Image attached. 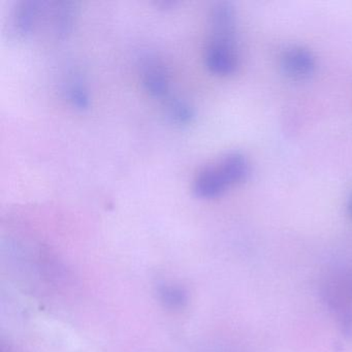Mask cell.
<instances>
[{"label":"cell","mask_w":352,"mask_h":352,"mask_svg":"<svg viewBox=\"0 0 352 352\" xmlns=\"http://www.w3.org/2000/svg\"><path fill=\"white\" fill-rule=\"evenodd\" d=\"M217 164L230 186L244 182L250 174L248 160L240 152L226 154Z\"/></svg>","instance_id":"obj_10"},{"label":"cell","mask_w":352,"mask_h":352,"mask_svg":"<svg viewBox=\"0 0 352 352\" xmlns=\"http://www.w3.org/2000/svg\"><path fill=\"white\" fill-rule=\"evenodd\" d=\"M166 116L177 124L186 125L192 122L195 117V109L186 100L173 96L164 102Z\"/></svg>","instance_id":"obj_11"},{"label":"cell","mask_w":352,"mask_h":352,"mask_svg":"<svg viewBox=\"0 0 352 352\" xmlns=\"http://www.w3.org/2000/svg\"><path fill=\"white\" fill-rule=\"evenodd\" d=\"M348 211H349V214L352 217V197L351 199H349V203H348Z\"/></svg>","instance_id":"obj_14"},{"label":"cell","mask_w":352,"mask_h":352,"mask_svg":"<svg viewBox=\"0 0 352 352\" xmlns=\"http://www.w3.org/2000/svg\"><path fill=\"white\" fill-rule=\"evenodd\" d=\"M160 294H162V300L173 308L182 306L183 302L186 300V296L183 294L182 290L173 286H166L162 288Z\"/></svg>","instance_id":"obj_12"},{"label":"cell","mask_w":352,"mask_h":352,"mask_svg":"<svg viewBox=\"0 0 352 352\" xmlns=\"http://www.w3.org/2000/svg\"><path fill=\"white\" fill-rule=\"evenodd\" d=\"M230 185L217 164H210L199 170L193 180V193L199 199L221 197Z\"/></svg>","instance_id":"obj_6"},{"label":"cell","mask_w":352,"mask_h":352,"mask_svg":"<svg viewBox=\"0 0 352 352\" xmlns=\"http://www.w3.org/2000/svg\"><path fill=\"white\" fill-rule=\"evenodd\" d=\"M51 7V34L63 38L73 32L78 9L71 1H54Z\"/></svg>","instance_id":"obj_9"},{"label":"cell","mask_w":352,"mask_h":352,"mask_svg":"<svg viewBox=\"0 0 352 352\" xmlns=\"http://www.w3.org/2000/svg\"><path fill=\"white\" fill-rule=\"evenodd\" d=\"M204 61L208 71L214 75H232L239 67L236 46L208 43L204 53Z\"/></svg>","instance_id":"obj_5"},{"label":"cell","mask_w":352,"mask_h":352,"mask_svg":"<svg viewBox=\"0 0 352 352\" xmlns=\"http://www.w3.org/2000/svg\"><path fill=\"white\" fill-rule=\"evenodd\" d=\"M142 85L151 98L164 102L172 98L170 73L164 61L155 53L147 52L139 58Z\"/></svg>","instance_id":"obj_3"},{"label":"cell","mask_w":352,"mask_h":352,"mask_svg":"<svg viewBox=\"0 0 352 352\" xmlns=\"http://www.w3.org/2000/svg\"><path fill=\"white\" fill-rule=\"evenodd\" d=\"M320 298L342 335L352 336V294L344 277L327 278L321 282Z\"/></svg>","instance_id":"obj_1"},{"label":"cell","mask_w":352,"mask_h":352,"mask_svg":"<svg viewBox=\"0 0 352 352\" xmlns=\"http://www.w3.org/2000/svg\"><path fill=\"white\" fill-rule=\"evenodd\" d=\"M343 277L352 294V273H347L345 276H343Z\"/></svg>","instance_id":"obj_13"},{"label":"cell","mask_w":352,"mask_h":352,"mask_svg":"<svg viewBox=\"0 0 352 352\" xmlns=\"http://www.w3.org/2000/svg\"><path fill=\"white\" fill-rule=\"evenodd\" d=\"M63 98L72 108L85 111L90 108L91 98L85 80L78 72H71L61 84Z\"/></svg>","instance_id":"obj_8"},{"label":"cell","mask_w":352,"mask_h":352,"mask_svg":"<svg viewBox=\"0 0 352 352\" xmlns=\"http://www.w3.org/2000/svg\"><path fill=\"white\" fill-rule=\"evenodd\" d=\"M210 43L236 46V13L232 3L220 1L209 14Z\"/></svg>","instance_id":"obj_4"},{"label":"cell","mask_w":352,"mask_h":352,"mask_svg":"<svg viewBox=\"0 0 352 352\" xmlns=\"http://www.w3.org/2000/svg\"><path fill=\"white\" fill-rule=\"evenodd\" d=\"M49 3L36 0H19L14 3L9 14V32L18 40L34 36L42 24L48 28Z\"/></svg>","instance_id":"obj_2"},{"label":"cell","mask_w":352,"mask_h":352,"mask_svg":"<svg viewBox=\"0 0 352 352\" xmlns=\"http://www.w3.org/2000/svg\"><path fill=\"white\" fill-rule=\"evenodd\" d=\"M281 69L292 79H306L314 74L316 60L314 55L307 49L292 47L282 54Z\"/></svg>","instance_id":"obj_7"}]
</instances>
